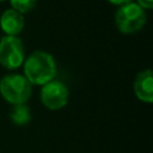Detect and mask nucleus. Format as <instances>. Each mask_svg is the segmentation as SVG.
Masks as SVG:
<instances>
[{
    "label": "nucleus",
    "instance_id": "f257e3e1",
    "mask_svg": "<svg viewBox=\"0 0 153 153\" xmlns=\"http://www.w3.org/2000/svg\"><path fill=\"white\" fill-rule=\"evenodd\" d=\"M24 76L31 85H44L54 80L56 62L51 54L43 50L32 51L24 60Z\"/></svg>",
    "mask_w": 153,
    "mask_h": 153
},
{
    "label": "nucleus",
    "instance_id": "f03ea898",
    "mask_svg": "<svg viewBox=\"0 0 153 153\" xmlns=\"http://www.w3.org/2000/svg\"><path fill=\"white\" fill-rule=\"evenodd\" d=\"M31 92V84L22 74H6L0 80V94L6 102L13 105L25 104Z\"/></svg>",
    "mask_w": 153,
    "mask_h": 153
},
{
    "label": "nucleus",
    "instance_id": "7ed1b4c3",
    "mask_svg": "<svg viewBox=\"0 0 153 153\" xmlns=\"http://www.w3.org/2000/svg\"><path fill=\"white\" fill-rule=\"evenodd\" d=\"M147 14L136 2L131 1L118 7L115 13V24L122 33H134L143 27Z\"/></svg>",
    "mask_w": 153,
    "mask_h": 153
},
{
    "label": "nucleus",
    "instance_id": "20e7f679",
    "mask_svg": "<svg viewBox=\"0 0 153 153\" xmlns=\"http://www.w3.org/2000/svg\"><path fill=\"white\" fill-rule=\"evenodd\" d=\"M25 60V49L17 36H4L0 39V63L7 69H16Z\"/></svg>",
    "mask_w": 153,
    "mask_h": 153
},
{
    "label": "nucleus",
    "instance_id": "39448f33",
    "mask_svg": "<svg viewBox=\"0 0 153 153\" xmlns=\"http://www.w3.org/2000/svg\"><path fill=\"white\" fill-rule=\"evenodd\" d=\"M68 97L69 91L67 86L59 80H51L42 86L41 102L49 110H60L66 106Z\"/></svg>",
    "mask_w": 153,
    "mask_h": 153
},
{
    "label": "nucleus",
    "instance_id": "423d86ee",
    "mask_svg": "<svg viewBox=\"0 0 153 153\" xmlns=\"http://www.w3.org/2000/svg\"><path fill=\"white\" fill-rule=\"evenodd\" d=\"M133 87H134L135 96L140 100L145 103H152L153 102V72L151 69H143L139 72L135 76Z\"/></svg>",
    "mask_w": 153,
    "mask_h": 153
},
{
    "label": "nucleus",
    "instance_id": "0eeeda50",
    "mask_svg": "<svg viewBox=\"0 0 153 153\" xmlns=\"http://www.w3.org/2000/svg\"><path fill=\"white\" fill-rule=\"evenodd\" d=\"M0 26L6 36H17L24 27V17L13 8H8L0 17Z\"/></svg>",
    "mask_w": 153,
    "mask_h": 153
},
{
    "label": "nucleus",
    "instance_id": "6e6552de",
    "mask_svg": "<svg viewBox=\"0 0 153 153\" xmlns=\"http://www.w3.org/2000/svg\"><path fill=\"white\" fill-rule=\"evenodd\" d=\"M10 117L14 124L25 126L31 120V112H30V109L25 104H19V105L13 106V109L10 114Z\"/></svg>",
    "mask_w": 153,
    "mask_h": 153
},
{
    "label": "nucleus",
    "instance_id": "1a4fd4ad",
    "mask_svg": "<svg viewBox=\"0 0 153 153\" xmlns=\"http://www.w3.org/2000/svg\"><path fill=\"white\" fill-rule=\"evenodd\" d=\"M10 2L14 11L24 14L33 10L37 0H10Z\"/></svg>",
    "mask_w": 153,
    "mask_h": 153
},
{
    "label": "nucleus",
    "instance_id": "9d476101",
    "mask_svg": "<svg viewBox=\"0 0 153 153\" xmlns=\"http://www.w3.org/2000/svg\"><path fill=\"white\" fill-rule=\"evenodd\" d=\"M136 4L143 10H151L153 7V0H136Z\"/></svg>",
    "mask_w": 153,
    "mask_h": 153
},
{
    "label": "nucleus",
    "instance_id": "9b49d317",
    "mask_svg": "<svg viewBox=\"0 0 153 153\" xmlns=\"http://www.w3.org/2000/svg\"><path fill=\"white\" fill-rule=\"evenodd\" d=\"M108 1L111 2V4H114V5L122 6V5H124V4H129V2H131V1H134V0H108Z\"/></svg>",
    "mask_w": 153,
    "mask_h": 153
},
{
    "label": "nucleus",
    "instance_id": "f8f14e48",
    "mask_svg": "<svg viewBox=\"0 0 153 153\" xmlns=\"http://www.w3.org/2000/svg\"><path fill=\"white\" fill-rule=\"evenodd\" d=\"M0 1H5V0H0Z\"/></svg>",
    "mask_w": 153,
    "mask_h": 153
}]
</instances>
